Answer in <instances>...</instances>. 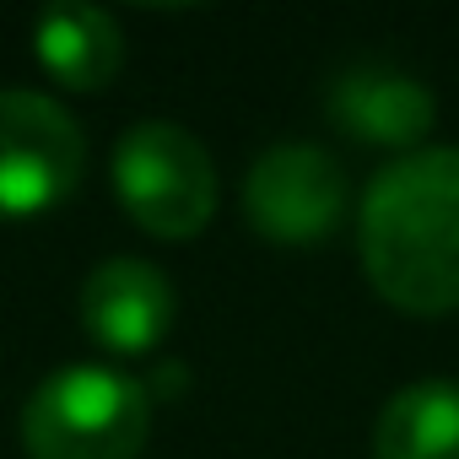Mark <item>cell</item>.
Here are the masks:
<instances>
[{"instance_id": "cell-1", "label": "cell", "mask_w": 459, "mask_h": 459, "mask_svg": "<svg viewBox=\"0 0 459 459\" xmlns=\"http://www.w3.org/2000/svg\"><path fill=\"white\" fill-rule=\"evenodd\" d=\"M357 249L378 298L405 314L459 308V146L389 162L357 211Z\"/></svg>"}, {"instance_id": "cell-2", "label": "cell", "mask_w": 459, "mask_h": 459, "mask_svg": "<svg viewBox=\"0 0 459 459\" xmlns=\"http://www.w3.org/2000/svg\"><path fill=\"white\" fill-rule=\"evenodd\" d=\"M146 427V389L114 368L87 362L49 373L22 411V443L33 459H135Z\"/></svg>"}, {"instance_id": "cell-3", "label": "cell", "mask_w": 459, "mask_h": 459, "mask_svg": "<svg viewBox=\"0 0 459 459\" xmlns=\"http://www.w3.org/2000/svg\"><path fill=\"white\" fill-rule=\"evenodd\" d=\"M114 189L157 238H195L216 211V168L205 146L168 119H141L114 146Z\"/></svg>"}, {"instance_id": "cell-4", "label": "cell", "mask_w": 459, "mask_h": 459, "mask_svg": "<svg viewBox=\"0 0 459 459\" xmlns=\"http://www.w3.org/2000/svg\"><path fill=\"white\" fill-rule=\"evenodd\" d=\"M82 168L87 141L55 98L22 87L0 92V216H39L60 205Z\"/></svg>"}, {"instance_id": "cell-5", "label": "cell", "mask_w": 459, "mask_h": 459, "mask_svg": "<svg viewBox=\"0 0 459 459\" xmlns=\"http://www.w3.org/2000/svg\"><path fill=\"white\" fill-rule=\"evenodd\" d=\"M249 227L276 244H314L346 216V173L325 146H271L244 184Z\"/></svg>"}, {"instance_id": "cell-6", "label": "cell", "mask_w": 459, "mask_h": 459, "mask_svg": "<svg viewBox=\"0 0 459 459\" xmlns=\"http://www.w3.org/2000/svg\"><path fill=\"white\" fill-rule=\"evenodd\" d=\"M82 325L98 346H108L119 357H141V351L162 346V335L173 325V281L146 260L114 255L82 287Z\"/></svg>"}, {"instance_id": "cell-7", "label": "cell", "mask_w": 459, "mask_h": 459, "mask_svg": "<svg viewBox=\"0 0 459 459\" xmlns=\"http://www.w3.org/2000/svg\"><path fill=\"white\" fill-rule=\"evenodd\" d=\"M330 119L368 146H416L437 119V98L405 71L357 65L330 82Z\"/></svg>"}, {"instance_id": "cell-8", "label": "cell", "mask_w": 459, "mask_h": 459, "mask_svg": "<svg viewBox=\"0 0 459 459\" xmlns=\"http://www.w3.org/2000/svg\"><path fill=\"white\" fill-rule=\"evenodd\" d=\"M33 55L60 87L98 92L119 76L125 39H119V22L103 6H49L33 22Z\"/></svg>"}, {"instance_id": "cell-9", "label": "cell", "mask_w": 459, "mask_h": 459, "mask_svg": "<svg viewBox=\"0 0 459 459\" xmlns=\"http://www.w3.org/2000/svg\"><path fill=\"white\" fill-rule=\"evenodd\" d=\"M373 459H459V378L405 384L378 411Z\"/></svg>"}]
</instances>
